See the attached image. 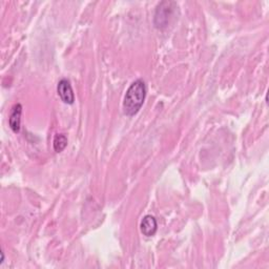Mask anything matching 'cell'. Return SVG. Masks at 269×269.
<instances>
[{"instance_id": "obj_1", "label": "cell", "mask_w": 269, "mask_h": 269, "mask_svg": "<svg viewBox=\"0 0 269 269\" xmlns=\"http://www.w3.org/2000/svg\"><path fill=\"white\" fill-rule=\"evenodd\" d=\"M145 96H147V84L142 80L138 79L133 81L124 96L123 100V113L131 117L136 115L142 107Z\"/></svg>"}, {"instance_id": "obj_2", "label": "cell", "mask_w": 269, "mask_h": 269, "mask_svg": "<svg viewBox=\"0 0 269 269\" xmlns=\"http://www.w3.org/2000/svg\"><path fill=\"white\" fill-rule=\"evenodd\" d=\"M173 6H175V3H168V2L161 3L158 6L155 14L156 28L163 29L168 25V21H170L171 17L173 16L174 9H176Z\"/></svg>"}, {"instance_id": "obj_3", "label": "cell", "mask_w": 269, "mask_h": 269, "mask_svg": "<svg viewBox=\"0 0 269 269\" xmlns=\"http://www.w3.org/2000/svg\"><path fill=\"white\" fill-rule=\"evenodd\" d=\"M57 92L60 99L65 104H73L75 101V95L72 88L71 82L67 79H62L59 81L57 86Z\"/></svg>"}, {"instance_id": "obj_4", "label": "cell", "mask_w": 269, "mask_h": 269, "mask_svg": "<svg viewBox=\"0 0 269 269\" xmlns=\"http://www.w3.org/2000/svg\"><path fill=\"white\" fill-rule=\"evenodd\" d=\"M140 229L144 235L153 237L157 232V229H158V224H157L156 218L151 215L145 216L140 223Z\"/></svg>"}, {"instance_id": "obj_5", "label": "cell", "mask_w": 269, "mask_h": 269, "mask_svg": "<svg viewBox=\"0 0 269 269\" xmlns=\"http://www.w3.org/2000/svg\"><path fill=\"white\" fill-rule=\"evenodd\" d=\"M21 114H22V106L21 104H16L13 106L12 111L9 118V124L11 129L14 132L20 131V122H21Z\"/></svg>"}, {"instance_id": "obj_6", "label": "cell", "mask_w": 269, "mask_h": 269, "mask_svg": "<svg viewBox=\"0 0 269 269\" xmlns=\"http://www.w3.org/2000/svg\"><path fill=\"white\" fill-rule=\"evenodd\" d=\"M67 145V138L63 133L56 134L53 141V148L56 153H61Z\"/></svg>"}]
</instances>
